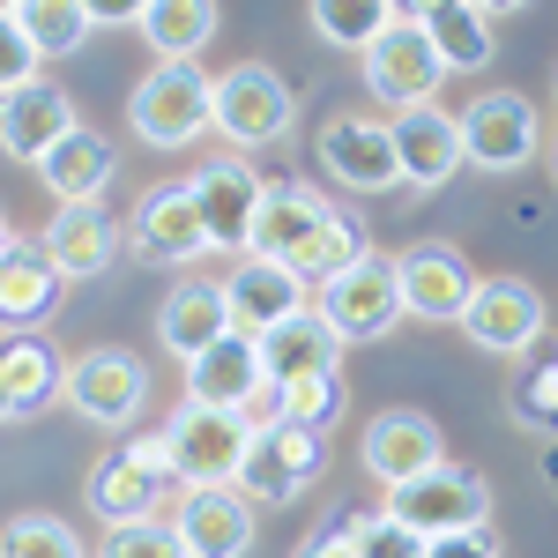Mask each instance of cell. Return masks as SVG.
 Masks as SVG:
<instances>
[{
    "instance_id": "6da1fadb",
    "label": "cell",
    "mask_w": 558,
    "mask_h": 558,
    "mask_svg": "<svg viewBox=\"0 0 558 558\" xmlns=\"http://www.w3.org/2000/svg\"><path fill=\"white\" fill-rule=\"evenodd\" d=\"M179 492H186V484H179V470H172V439H165V432L120 439L83 484L89 514L105 521V529H120V521H157V507L179 499Z\"/></svg>"
},
{
    "instance_id": "7a4b0ae2",
    "label": "cell",
    "mask_w": 558,
    "mask_h": 558,
    "mask_svg": "<svg viewBox=\"0 0 558 558\" xmlns=\"http://www.w3.org/2000/svg\"><path fill=\"white\" fill-rule=\"evenodd\" d=\"M209 128L223 142H239V157L246 149H276L299 128V89L283 83L268 60H231L223 75H209Z\"/></svg>"
},
{
    "instance_id": "3957f363",
    "label": "cell",
    "mask_w": 558,
    "mask_h": 558,
    "mask_svg": "<svg viewBox=\"0 0 558 558\" xmlns=\"http://www.w3.org/2000/svg\"><path fill=\"white\" fill-rule=\"evenodd\" d=\"M128 128L149 149H186L209 134V75L194 60H157L128 97Z\"/></svg>"
},
{
    "instance_id": "277c9868",
    "label": "cell",
    "mask_w": 558,
    "mask_h": 558,
    "mask_svg": "<svg viewBox=\"0 0 558 558\" xmlns=\"http://www.w3.org/2000/svg\"><path fill=\"white\" fill-rule=\"evenodd\" d=\"M320 299H313V313L336 328V343H380L387 328L402 320V291H395V254H365L350 260V268H336L328 283H313Z\"/></svg>"
},
{
    "instance_id": "5b68a950",
    "label": "cell",
    "mask_w": 558,
    "mask_h": 558,
    "mask_svg": "<svg viewBox=\"0 0 558 558\" xmlns=\"http://www.w3.org/2000/svg\"><path fill=\"white\" fill-rule=\"evenodd\" d=\"M328 470V439L299 425H254L246 439V462H239V492L254 507H299L305 492Z\"/></svg>"
},
{
    "instance_id": "8992f818",
    "label": "cell",
    "mask_w": 558,
    "mask_h": 558,
    "mask_svg": "<svg viewBox=\"0 0 558 558\" xmlns=\"http://www.w3.org/2000/svg\"><path fill=\"white\" fill-rule=\"evenodd\" d=\"M454 128H462V165L476 172H521L544 149V120L521 89H476L454 112Z\"/></svg>"
},
{
    "instance_id": "52a82bcc",
    "label": "cell",
    "mask_w": 558,
    "mask_h": 558,
    "mask_svg": "<svg viewBox=\"0 0 558 558\" xmlns=\"http://www.w3.org/2000/svg\"><path fill=\"white\" fill-rule=\"evenodd\" d=\"M68 410L97 432H128L149 410V365L120 343H97L83 357H68Z\"/></svg>"
},
{
    "instance_id": "ba28073f",
    "label": "cell",
    "mask_w": 558,
    "mask_h": 558,
    "mask_svg": "<svg viewBox=\"0 0 558 558\" xmlns=\"http://www.w3.org/2000/svg\"><path fill=\"white\" fill-rule=\"evenodd\" d=\"M380 514H395L402 529H417V536H454V529H484L492 521V484L462 462H439V470L410 476V484H395L380 499Z\"/></svg>"
},
{
    "instance_id": "9c48e42d",
    "label": "cell",
    "mask_w": 558,
    "mask_h": 558,
    "mask_svg": "<svg viewBox=\"0 0 558 558\" xmlns=\"http://www.w3.org/2000/svg\"><path fill=\"white\" fill-rule=\"evenodd\" d=\"M454 328H462L484 357H529V350L544 343L551 313H544V291L521 283V276H476V291H470V305H462Z\"/></svg>"
},
{
    "instance_id": "30bf717a",
    "label": "cell",
    "mask_w": 558,
    "mask_h": 558,
    "mask_svg": "<svg viewBox=\"0 0 558 558\" xmlns=\"http://www.w3.org/2000/svg\"><path fill=\"white\" fill-rule=\"evenodd\" d=\"M120 246L149 268H186V260L209 254V231H202V209H194V186L186 179H157L134 216L120 223Z\"/></svg>"
},
{
    "instance_id": "8fae6325",
    "label": "cell",
    "mask_w": 558,
    "mask_h": 558,
    "mask_svg": "<svg viewBox=\"0 0 558 558\" xmlns=\"http://www.w3.org/2000/svg\"><path fill=\"white\" fill-rule=\"evenodd\" d=\"M357 68H365V89L380 97L387 112H410V105H432L439 83H447V68H439V52H432L425 23H387L380 38L357 52Z\"/></svg>"
},
{
    "instance_id": "7c38bea8",
    "label": "cell",
    "mask_w": 558,
    "mask_h": 558,
    "mask_svg": "<svg viewBox=\"0 0 558 558\" xmlns=\"http://www.w3.org/2000/svg\"><path fill=\"white\" fill-rule=\"evenodd\" d=\"M172 470L179 484H239V462H246V417H231V410H202V402H186L172 410Z\"/></svg>"
},
{
    "instance_id": "4fadbf2b",
    "label": "cell",
    "mask_w": 558,
    "mask_h": 558,
    "mask_svg": "<svg viewBox=\"0 0 558 558\" xmlns=\"http://www.w3.org/2000/svg\"><path fill=\"white\" fill-rule=\"evenodd\" d=\"M395 291H402V320H462V305L476 291V268L462 260V246L447 239H417L395 254Z\"/></svg>"
},
{
    "instance_id": "5bb4252c",
    "label": "cell",
    "mask_w": 558,
    "mask_h": 558,
    "mask_svg": "<svg viewBox=\"0 0 558 558\" xmlns=\"http://www.w3.org/2000/svg\"><path fill=\"white\" fill-rule=\"evenodd\" d=\"M357 462H365V476H373L380 492H395V484H410V476L439 470V462H447V439H439V425H432L425 410L395 402V410H380V417L365 425Z\"/></svg>"
},
{
    "instance_id": "9a60e30c",
    "label": "cell",
    "mask_w": 558,
    "mask_h": 558,
    "mask_svg": "<svg viewBox=\"0 0 558 558\" xmlns=\"http://www.w3.org/2000/svg\"><path fill=\"white\" fill-rule=\"evenodd\" d=\"M320 165H328V179L350 186V194H395V186H402L395 134H387V120H373V112H336V120L320 128Z\"/></svg>"
},
{
    "instance_id": "2e32d148",
    "label": "cell",
    "mask_w": 558,
    "mask_h": 558,
    "mask_svg": "<svg viewBox=\"0 0 558 558\" xmlns=\"http://www.w3.org/2000/svg\"><path fill=\"white\" fill-rule=\"evenodd\" d=\"M172 529L186 558H246L254 551V499L239 484H186Z\"/></svg>"
},
{
    "instance_id": "e0dca14e",
    "label": "cell",
    "mask_w": 558,
    "mask_h": 558,
    "mask_svg": "<svg viewBox=\"0 0 558 558\" xmlns=\"http://www.w3.org/2000/svg\"><path fill=\"white\" fill-rule=\"evenodd\" d=\"M336 216V202L313 186V179H260V209H254V231H246V254L260 260H291L305 254V239Z\"/></svg>"
},
{
    "instance_id": "ac0fdd59",
    "label": "cell",
    "mask_w": 558,
    "mask_h": 558,
    "mask_svg": "<svg viewBox=\"0 0 558 558\" xmlns=\"http://www.w3.org/2000/svg\"><path fill=\"white\" fill-rule=\"evenodd\" d=\"M186 186H194V209H202V231H209V254L239 260L246 231H254V209H260V172L246 157H209Z\"/></svg>"
},
{
    "instance_id": "d6986e66",
    "label": "cell",
    "mask_w": 558,
    "mask_h": 558,
    "mask_svg": "<svg viewBox=\"0 0 558 558\" xmlns=\"http://www.w3.org/2000/svg\"><path fill=\"white\" fill-rule=\"evenodd\" d=\"M387 134H395V165H402V186H410V194H439L447 179L462 172V128H454V112H447L439 97L395 112Z\"/></svg>"
},
{
    "instance_id": "ffe728a7",
    "label": "cell",
    "mask_w": 558,
    "mask_h": 558,
    "mask_svg": "<svg viewBox=\"0 0 558 558\" xmlns=\"http://www.w3.org/2000/svg\"><path fill=\"white\" fill-rule=\"evenodd\" d=\"M75 97L60 83H23L0 97V157H15V165H31L38 172V157L60 142V134H75Z\"/></svg>"
},
{
    "instance_id": "44dd1931",
    "label": "cell",
    "mask_w": 558,
    "mask_h": 558,
    "mask_svg": "<svg viewBox=\"0 0 558 558\" xmlns=\"http://www.w3.org/2000/svg\"><path fill=\"white\" fill-rule=\"evenodd\" d=\"M268 373H260V350L254 336H216L202 357H186V402H202V410H231V417H246V402H254Z\"/></svg>"
},
{
    "instance_id": "7402d4cb",
    "label": "cell",
    "mask_w": 558,
    "mask_h": 558,
    "mask_svg": "<svg viewBox=\"0 0 558 558\" xmlns=\"http://www.w3.org/2000/svg\"><path fill=\"white\" fill-rule=\"evenodd\" d=\"M299 305H305V283L283 268V260H260V254L231 260V276H223V313H231L239 336H260V328L291 320Z\"/></svg>"
},
{
    "instance_id": "603a6c76",
    "label": "cell",
    "mask_w": 558,
    "mask_h": 558,
    "mask_svg": "<svg viewBox=\"0 0 558 558\" xmlns=\"http://www.w3.org/2000/svg\"><path fill=\"white\" fill-rule=\"evenodd\" d=\"M38 246L52 254V268H60L68 283H89V276H105V268L120 260V223L105 216V202H68V209H52V223L38 231Z\"/></svg>"
},
{
    "instance_id": "cb8c5ba5",
    "label": "cell",
    "mask_w": 558,
    "mask_h": 558,
    "mask_svg": "<svg viewBox=\"0 0 558 558\" xmlns=\"http://www.w3.org/2000/svg\"><path fill=\"white\" fill-rule=\"evenodd\" d=\"M254 350H260V373H268V387L305 380V373H336V365H343L336 328H328L313 305H299V313H291V320H276V328H260Z\"/></svg>"
},
{
    "instance_id": "d4e9b609",
    "label": "cell",
    "mask_w": 558,
    "mask_h": 558,
    "mask_svg": "<svg viewBox=\"0 0 558 558\" xmlns=\"http://www.w3.org/2000/svg\"><path fill=\"white\" fill-rule=\"evenodd\" d=\"M0 395H8L15 417H45L52 402H68V365H60V350L45 343L38 328L0 336Z\"/></svg>"
},
{
    "instance_id": "484cf974",
    "label": "cell",
    "mask_w": 558,
    "mask_h": 558,
    "mask_svg": "<svg viewBox=\"0 0 558 558\" xmlns=\"http://www.w3.org/2000/svg\"><path fill=\"white\" fill-rule=\"evenodd\" d=\"M60 291H68V276L52 268V254H45L38 239H15L8 260H0V328L8 336L45 328V313L60 305Z\"/></svg>"
},
{
    "instance_id": "4316f807",
    "label": "cell",
    "mask_w": 558,
    "mask_h": 558,
    "mask_svg": "<svg viewBox=\"0 0 558 558\" xmlns=\"http://www.w3.org/2000/svg\"><path fill=\"white\" fill-rule=\"evenodd\" d=\"M112 172H120V149H112L97 128L60 134V142L38 157V179H45V194H52L60 209H68V202H97V194L112 186Z\"/></svg>"
},
{
    "instance_id": "83f0119b",
    "label": "cell",
    "mask_w": 558,
    "mask_h": 558,
    "mask_svg": "<svg viewBox=\"0 0 558 558\" xmlns=\"http://www.w3.org/2000/svg\"><path fill=\"white\" fill-rule=\"evenodd\" d=\"M216 336H231L223 283H209V276H179V291L157 305V343H165L179 365H186V357H202Z\"/></svg>"
},
{
    "instance_id": "f1b7e54d",
    "label": "cell",
    "mask_w": 558,
    "mask_h": 558,
    "mask_svg": "<svg viewBox=\"0 0 558 558\" xmlns=\"http://www.w3.org/2000/svg\"><path fill=\"white\" fill-rule=\"evenodd\" d=\"M216 0H149L142 8V45L157 52V60H202L209 52V38H216Z\"/></svg>"
},
{
    "instance_id": "f546056e",
    "label": "cell",
    "mask_w": 558,
    "mask_h": 558,
    "mask_svg": "<svg viewBox=\"0 0 558 558\" xmlns=\"http://www.w3.org/2000/svg\"><path fill=\"white\" fill-rule=\"evenodd\" d=\"M507 417L536 439H558V350H529L514 357V380H507Z\"/></svg>"
},
{
    "instance_id": "4dcf8cb0",
    "label": "cell",
    "mask_w": 558,
    "mask_h": 558,
    "mask_svg": "<svg viewBox=\"0 0 558 558\" xmlns=\"http://www.w3.org/2000/svg\"><path fill=\"white\" fill-rule=\"evenodd\" d=\"M432 52H439V68L447 75H476V68H492V52H499V38H492V23L476 15L470 0H454V8H439L425 23Z\"/></svg>"
},
{
    "instance_id": "1f68e13d",
    "label": "cell",
    "mask_w": 558,
    "mask_h": 558,
    "mask_svg": "<svg viewBox=\"0 0 558 558\" xmlns=\"http://www.w3.org/2000/svg\"><path fill=\"white\" fill-rule=\"evenodd\" d=\"M343 410H350V387L343 373H305V380H283L276 387V425H299V432H328L343 425Z\"/></svg>"
},
{
    "instance_id": "d6a6232c",
    "label": "cell",
    "mask_w": 558,
    "mask_h": 558,
    "mask_svg": "<svg viewBox=\"0 0 558 558\" xmlns=\"http://www.w3.org/2000/svg\"><path fill=\"white\" fill-rule=\"evenodd\" d=\"M15 23H23V38H31L38 60H68V52H83L89 31H97L83 0H23V8H15Z\"/></svg>"
},
{
    "instance_id": "836d02e7",
    "label": "cell",
    "mask_w": 558,
    "mask_h": 558,
    "mask_svg": "<svg viewBox=\"0 0 558 558\" xmlns=\"http://www.w3.org/2000/svg\"><path fill=\"white\" fill-rule=\"evenodd\" d=\"M305 15H313V31H320L328 45L365 52V45L395 23V0H305Z\"/></svg>"
},
{
    "instance_id": "e575fe53",
    "label": "cell",
    "mask_w": 558,
    "mask_h": 558,
    "mask_svg": "<svg viewBox=\"0 0 558 558\" xmlns=\"http://www.w3.org/2000/svg\"><path fill=\"white\" fill-rule=\"evenodd\" d=\"M365 246H373V239H365V223L336 209L320 231H313V239H305V254L291 260V276H299V283H328V276H336V268H350Z\"/></svg>"
},
{
    "instance_id": "d590c367",
    "label": "cell",
    "mask_w": 558,
    "mask_h": 558,
    "mask_svg": "<svg viewBox=\"0 0 558 558\" xmlns=\"http://www.w3.org/2000/svg\"><path fill=\"white\" fill-rule=\"evenodd\" d=\"M0 558H89V544L60 514H15L0 521Z\"/></svg>"
},
{
    "instance_id": "8d00e7d4",
    "label": "cell",
    "mask_w": 558,
    "mask_h": 558,
    "mask_svg": "<svg viewBox=\"0 0 558 558\" xmlns=\"http://www.w3.org/2000/svg\"><path fill=\"white\" fill-rule=\"evenodd\" d=\"M89 558H186V551H179L172 521H120V529H105V544Z\"/></svg>"
},
{
    "instance_id": "74e56055",
    "label": "cell",
    "mask_w": 558,
    "mask_h": 558,
    "mask_svg": "<svg viewBox=\"0 0 558 558\" xmlns=\"http://www.w3.org/2000/svg\"><path fill=\"white\" fill-rule=\"evenodd\" d=\"M357 558H425V536L402 529L395 514H365L357 521Z\"/></svg>"
},
{
    "instance_id": "f35d334b",
    "label": "cell",
    "mask_w": 558,
    "mask_h": 558,
    "mask_svg": "<svg viewBox=\"0 0 558 558\" xmlns=\"http://www.w3.org/2000/svg\"><path fill=\"white\" fill-rule=\"evenodd\" d=\"M357 507H336V514H320V529H313V536H305L299 551L291 558H357Z\"/></svg>"
},
{
    "instance_id": "ab89813d",
    "label": "cell",
    "mask_w": 558,
    "mask_h": 558,
    "mask_svg": "<svg viewBox=\"0 0 558 558\" xmlns=\"http://www.w3.org/2000/svg\"><path fill=\"white\" fill-rule=\"evenodd\" d=\"M23 83H38V52H31V38H23L15 15H0V97L23 89Z\"/></svg>"
},
{
    "instance_id": "60d3db41",
    "label": "cell",
    "mask_w": 558,
    "mask_h": 558,
    "mask_svg": "<svg viewBox=\"0 0 558 558\" xmlns=\"http://www.w3.org/2000/svg\"><path fill=\"white\" fill-rule=\"evenodd\" d=\"M425 558H499V536H492V521L454 529V536H425Z\"/></svg>"
},
{
    "instance_id": "b9f144b4",
    "label": "cell",
    "mask_w": 558,
    "mask_h": 558,
    "mask_svg": "<svg viewBox=\"0 0 558 558\" xmlns=\"http://www.w3.org/2000/svg\"><path fill=\"white\" fill-rule=\"evenodd\" d=\"M89 8V23H97V31H120V23H142V8H149V0H83Z\"/></svg>"
},
{
    "instance_id": "7bdbcfd3",
    "label": "cell",
    "mask_w": 558,
    "mask_h": 558,
    "mask_svg": "<svg viewBox=\"0 0 558 558\" xmlns=\"http://www.w3.org/2000/svg\"><path fill=\"white\" fill-rule=\"evenodd\" d=\"M439 8H454V0H395V15H402V23H432Z\"/></svg>"
},
{
    "instance_id": "ee69618b",
    "label": "cell",
    "mask_w": 558,
    "mask_h": 558,
    "mask_svg": "<svg viewBox=\"0 0 558 558\" xmlns=\"http://www.w3.org/2000/svg\"><path fill=\"white\" fill-rule=\"evenodd\" d=\"M476 15H484V23H499V15H521V8H529V0H470Z\"/></svg>"
},
{
    "instance_id": "f6af8a7d",
    "label": "cell",
    "mask_w": 558,
    "mask_h": 558,
    "mask_svg": "<svg viewBox=\"0 0 558 558\" xmlns=\"http://www.w3.org/2000/svg\"><path fill=\"white\" fill-rule=\"evenodd\" d=\"M8 246H15V223H8V209H0V260H8Z\"/></svg>"
},
{
    "instance_id": "bcb514c9",
    "label": "cell",
    "mask_w": 558,
    "mask_h": 558,
    "mask_svg": "<svg viewBox=\"0 0 558 558\" xmlns=\"http://www.w3.org/2000/svg\"><path fill=\"white\" fill-rule=\"evenodd\" d=\"M8 417H15V410H8V395H0V425H8Z\"/></svg>"
},
{
    "instance_id": "7dc6e473",
    "label": "cell",
    "mask_w": 558,
    "mask_h": 558,
    "mask_svg": "<svg viewBox=\"0 0 558 558\" xmlns=\"http://www.w3.org/2000/svg\"><path fill=\"white\" fill-rule=\"evenodd\" d=\"M15 8H23V0H0V15H15Z\"/></svg>"
},
{
    "instance_id": "c3c4849f",
    "label": "cell",
    "mask_w": 558,
    "mask_h": 558,
    "mask_svg": "<svg viewBox=\"0 0 558 558\" xmlns=\"http://www.w3.org/2000/svg\"><path fill=\"white\" fill-rule=\"evenodd\" d=\"M551 172H558V134H551Z\"/></svg>"
}]
</instances>
